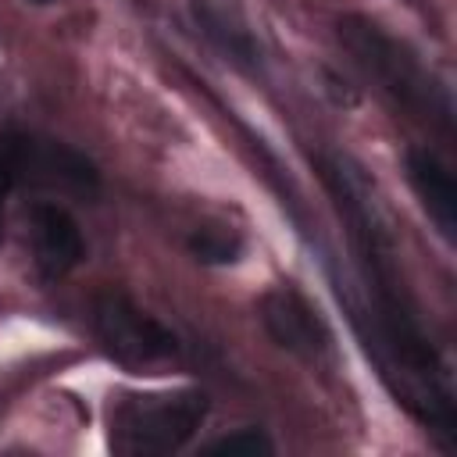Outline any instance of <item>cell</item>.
Returning <instances> with one entry per match:
<instances>
[{
    "instance_id": "1",
    "label": "cell",
    "mask_w": 457,
    "mask_h": 457,
    "mask_svg": "<svg viewBox=\"0 0 457 457\" xmlns=\"http://www.w3.org/2000/svg\"><path fill=\"white\" fill-rule=\"evenodd\" d=\"M336 32L350 61L386 100H393L403 114L439 129L443 136L453 132L450 86L418 57V50H411L368 14H343L336 21Z\"/></svg>"
},
{
    "instance_id": "2",
    "label": "cell",
    "mask_w": 457,
    "mask_h": 457,
    "mask_svg": "<svg viewBox=\"0 0 457 457\" xmlns=\"http://www.w3.org/2000/svg\"><path fill=\"white\" fill-rule=\"evenodd\" d=\"M207 418L200 389L125 393L107 411V443L121 457H161L182 450Z\"/></svg>"
},
{
    "instance_id": "3",
    "label": "cell",
    "mask_w": 457,
    "mask_h": 457,
    "mask_svg": "<svg viewBox=\"0 0 457 457\" xmlns=\"http://www.w3.org/2000/svg\"><path fill=\"white\" fill-rule=\"evenodd\" d=\"M93 328L100 346L129 371H150L179 357V339L154 314L139 311L121 293H104L93 303Z\"/></svg>"
},
{
    "instance_id": "4",
    "label": "cell",
    "mask_w": 457,
    "mask_h": 457,
    "mask_svg": "<svg viewBox=\"0 0 457 457\" xmlns=\"http://www.w3.org/2000/svg\"><path fill=\"white\" fill-rule=\"evenodd\" d=\"M257 318H261L264 332L271 336V343L282 346L286 353H293L307 364L332 361V353H336L332 328L296 286H289V282L271 286L257 303Z\"/></svg>"
},
{
    "instance_id": "5",
    "label": "cell",
    "mask_w": 457,
    "mask_h": 457,
    "mask_svg": "<svg viewBox=\"0 0 457 457\" xmlns=\"http://www.w3.org/2000/svg\"><path fill=\"white\" fill-rule=\"evenodd\" d=\"M25 243L32 253V264L43 278H64L75 271L86 257V239L79 221L64 204L36 200L25 211Z\"/></svg>"
},
{
    "instance_id": "6",
    "label": "cell",
    "mask_w": 457,
    "mask_h": 457,
    "mask_svg": "<svg viewBox=\"0 0 457 457\" xmlns=\"http://www.w3.org/2000/svg\"><path fill=\"white\" fill-rule=\"evenodd\" d=\"M403 168H407V182H411L414 196L421 200L428 221L439 228V236L446 243H453V236H457V182H453V171L428 146H411L403 154Z\"/></svg>"
},
{
    "instance_id": "7",
    "label": "cell",
    "mask_w": 457,
    "mask_h": 457,
    "mask_svg": "<svg viewBox=\"0 0 457 457\" xmlns=\"http://www.w3.org/2000/svg\"><path fill=\"white\" fill-rule=\"evenodd\" d=\"M186 246L204 264H236L243 253V236L232 225H200L189 232Z\"/></svg>"
},
{
    "instance_id": "8",
    "label": "cell",
    "mask_w": 457,
    "mask_h": 457,
    "mask_svg": "<svg viewBox=\"0 0 457 457\" xmlns=\"http://www.w3.org/2000/svg\"><path fill=\"white\" fill-rule=\"evenodd\" d=\"M207 450L211 453H228V457H257V453H271L275 446L261 428H236V432L214 439Z\"/></svg>"
},
{
    "instance_id": "9",
    "label": "cell",
    "mask_w": 457,
    "mask_h": 457,
    "mask_svg": "<svg viewBox=\"0 0 457 457\" xmlns=\"http://www.w3.org/2000/svg\"><path fill=\"white\" fill-rule=\"evenodd\" d=\"M18 186H21V179H18L14 143H11V136H7V139H0V232H4V204H7V196H11Z\"/></svg>"
},
{
    "instance_id": "10",
    "label": "cell",
    "mask_w": 457,
    "mask_h": 457,
    "mask_svg": "<svg viewBox=\"0 0 457 457\" xmlns=\"http://www.w3.org/2000/svg\"><path fill=\"white\" fill-rule=\"evenodd\" d=\"M36 4H46V0H36Z\"/></svg>"
},
{
    "instance_id": "11",
    "label": "cell",
    "mask_w": 457,
    "mask_h": 457,
    "mask_svg": "<svg viewBox=\"0 0 457 457\" xmlns=\"http://www.w3.org/2000/svg\"><path fill=\"white\" fill-rule=\"evenodd\" d=\"M411 4H414V0H411Z\"/></svg>"
}]
</instances>
